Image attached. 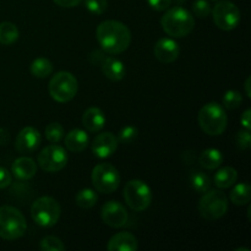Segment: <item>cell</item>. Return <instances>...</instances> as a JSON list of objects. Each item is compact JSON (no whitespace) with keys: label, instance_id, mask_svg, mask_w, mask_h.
<instances>
[{"label":"cell","instance_id":"cell-1","mask_svg":"<svg viewBox=\"0 0 251 251\" xmlns=\"http://www.w3.org/2000/svg\"><path fill=\"white\" fill-rule=\"evenodd\" d=\"M96 37L103 51L112 55L123 53L131 43V32L126 25L115 20H107L98 25Z\"/></svg>","mask_w":251,"mask_h":251},{"label":"cell","instance_id":"cell-2","mask_svg":"<svg viewBox=\"0 0 251 251\" xmlns=\"http://www.w3.org/2000/svg\"><path fill=\"white\" fill-rule=\"evenodd\" d=\"M161 26L172 38H183L193 32L195 27V19L185 7H168L161 19Z\"/></svg>","mask_w":251,"mask_h":251},{"label":"cell","instance_id":"cell-3","mask_svg":"<svg viewBox=\"0 0 251 251\" xmlns=\"http://www.w3.org/2000/svg\"><path fill=\"white\" fill-rule=\"evenodd\" d=\"M198 122L201 130L210 136H220L227 129L228 118L226 110L220 103H206L200 109Z\"/></svg>","mask_w":251,"mask_h":251},{"label":"cell","instance_id":"cell-4","mask_svg":"<svg viewBox=\"0 0 251 251\" xmlns=\"http://www.w3.org/2000/svg\"><path fill=\"white\" fill-rule=\"evenodd\" d=\"M27 230L25 216L14 206L0 207V238L5 240H16L24 237Z\"/></svg>","mask_w":251,"mask_h":251},{"label":"cell","instance_id":"cell-5","mask_svg":"<svg viewBox=\"0 0 251 251\" xmlns=\"http://www.w3.org/2000/svg\"><path fill=\"white\" fill-rule=\"evenodd\" d=\"M61 215V207L58 201L50 196L37 199L31 207V217L36 225L43 228H50L58 223Z\"/></svg>","mask_w":251,"mask_h":251},{"label":"cell","instance_id":"cell-6","mask_svg":"<svg viewBox=\"0 0 251 251\" xmlns=\"http://www.w3.org/2000/svg\"><path fill=\"white\" fill-rule=\"evenodd\" d=\"M77 78L69 71H59L50 78L48 91L50 97L58 103H66L74 100L77 93Z\"/></svg>","mask_w":251,"mask_h":251},{"label":"cell","instance_id":"cell-7","mask_svg":"<svg viewBox=\"0 0 251 251\" xmlns=\"http://www.w3.org/2000/svg\"><path fill=\"white\" fill-rule=\"evenodd\" d=\"M228 211V199L221 190L208 189L199 201V212L205 220L216 221L222 218Z\"/></svg>","mask_w":251,"mask_h":251},{"label":"cell","instance_id":"cell-8","mask_svg":"<svg viewBox=\"0 0 251 251\" xmlns=\"http://www.w3.org/2000/svg\"><path fill=\"white\" fill-rule=\"evenodd\" d=\"M123 196L126 205L136 212L145 211L150 207L152 202L151 188L140 179H132L127 181Z\"/></svg>","mask_w":251,"mask_h":251},{"label":"cell","instance_id":"cell-9","mask_svg":"<svg viewBox=\"0 0 251 251\" xmlns=\"http://www.w3.org/2000/svg\"><path fill=\"white\" fill-rule=\"evenodd\" d=\"M91 180L98 193L109 195L119 188L120 174L113 164L100 163L92 169Z\"/></svg>","mask_w":251,"mask_h":251},{"label":"cell","instance_id":"cell-10","mask_svg":"<svg viewBox=\"0 0 251 251\" xmlns=\"http://www.w3.org/2000/svg\"><path fill=\"white\" fill-rule=\"evenodd\" d=\"M211 11L215 25L222 31H232L239 25L240 11L237 5L232 1L220 0Z\"/></svg>","mask_w":251,"mask_h":251},{"label":"cell","instance_id":"cell-11","mask_svg":"<svg viewBox=\"0 0 251 251\" xmlns=\"http://www.w3.org/2000/svg\"><path fill=\"white\" fill-rule=\"evenodd\" d=\"M37 163L44 172L56 173L65 168L68 164V153L60 145L51 144L42 150L37 158Z\"/></svg>","mask_w":251,"mask_h":251},{"label":"cell","instance_id":"cell-12","mask_svg":"<svg viewBox=\"0 0 251 251\" xmlns=\"http://www.w3.org/2000/svg\"><path fill=\"white\" fill-rule=\"evenodd\" d=\"M100 217L107 226L112 228H122L129 220L126 208L118 201H108L102 206Z\"/></svg>","mask_w":251,"mask_h":251},{"label":"cell","instance_id":"cell-13","mask_svg":"<svg viewBox=\"0 0 251 251\" xmlns=\"http://www.w3.org/2000/svg\"><path fill=\"white\" fill-rule=\"evenodd\" d=\"M42 142V136L33 126H26L17 134L15 140V149L22 154L33 153Z\"/></svg>","mask_w":251,"mask_h":251},{"label":"cell","instance_id":"cell-14","mask_svg":"<svg viewBox=\"0 0 251 251\" xmlns=\"http://www.w3.org/2000/svg\"><path fill=\"white\" fill-rule=\"evenodd\" d=\"M118 137L114 134L109 131L100 132L97 136L95 137V140L92 141V152L97 158L104 159L108 157L113 156L115 153L118 149Z\"/></svg>","mask_w":251,"mask_h":251},{"label":"cell","instance_id":"cell-15","mask_svg":"<svg viewBox=\"0 0 251 251\" xmlns=\"http://www.w3.org/2000/svg\"><path fill=\"white\" fill-rule=\"evenodd\" d=\"M153 53L157 60L163 64H171L178 59L180 54V47L173 38L164 37L157 41L153 47Z\"/></svg>","mask_w":251,"mask_h":251},{"label":"cell","instance_id":"cell-16","mask_svg":"<svg viewBox=\"0 0 251 251\" xmlns=\"http://www.w3.org/2000/svg\"><path fill=\"white\" fill-rule=\"evenodd\" d=\"M11 173L19 180H29L36 176L37 163L31 157H20V158L15 159L14 163H12Z\"/></svg>","mask_w":251,"mask_h":251},{"label":"cell","instance_id":"cell-17","mask_svg":"<svg viewBox=\"0 0 251 251\" xmlns=\"http://www.w3.org/2000/svg\"><path fill=\"white\" fill-rule=\"evenodd\" d=\"M139 248L137 239L129 232H119L109 239L107 249L109 251H136Z\"/></svg>","mask_w":251,"mask_h":251},{"label":"cell","instance_id":"cell-18","mask_svg":"<svg viewBox=\"0 0 251 251\" xmlns=\"http://www.w3.org/2000/svg\"><path fill=\"white\" fill-rule=\"evenodd\" d=\"M100 69L107 78L110 81H120L125 76V65L122 60L114 56L103 58L100 63Z\"/></svg>","mask_w":251,"mask_h":251},{"label":"cell","instance_id":"cell-19","mask_svg":"<svg viewBox=\"0 0 251 251\" xmlns=\"http://www.w3.org/2000/svg\"><path fill=\"white\" fill-rule=\"evenodd\" d=\"M82 125L90 132L100 131L105 125V115L103 110L97 107L88 108L82 115Z\"/></svg>","mask_w":251,"mask_h":251},{"label":"cell","instance_id":"cell-20","mask_svg":"<svg viewBox=\"0 0 251 251\" xmlns=\"http://www.w3.org/2000/svg\"><path fill=\"white\" fill-rule=\"evenodd\" d=\"M64 139H65L66 149L70 152H75V153L85 151V149L90 144L87 132L82 129L71 130L66 134V136H64Z\"/></svg>","mask_w":251,"mask_h":251},{"label":"cell","instance_id":"cell-21","mask_svg":"<svg viewBox=\"0 0 251 251\" xmlns=\"http://www.w3.org/2000/svg\"><path fill=\"white\" fill-rule=\"evenodd\" d=\"M238 180V172L233 167H223L213 176V184L220 189L232 188Z\"/></svg>","mask_w":251,"mask_h":251},{"label":"cell","instance_id":"cell-22","mask_svg":"<svg viewBox=\"0 0 251 251\" xmlns=\"http://www.w3.org/2000/svg\"><path fill=\"white\" fill-rule=\"evenodd\" d=\"M223 154L217 149H206L199 158V163L207 171H215L222 164Z\"/></svg>","mask_w":251,"mask_h":251},{"label":"cell","instance_id":"cell-23","mask_svg":"<svg viewBox=\"0 0 251 251\" xmlns=\"http://www.w3.org/2000/svg\"><path fill=\"white\" fill-rule=\"evenodd\" d=\"M229 199L235 206L248 205L251 200V189L248 183H239L232 189Z\"/></svg>","mask_w":251,"mask_h":251},{"label":"cell","instance_id":"cell-24","mask_svg":"<svg viewBox=\"0 0 251 251\" xmlns=\"http://www.w3.org/2000/svg\"><path fill=\"white\" fill-rule=\"evenodd\" d=\"M19 28L12 22H1L0 24V44L11 46L19 39Z\"/></svg>","mask_w":251,"mask_h":251},{"label":"cell","instance_id":"cell-25","mask_svg":"<svg viewBox=\"0 0 251 251\" xmlns=\"http://www.w3.org/2000/svg\"><path fill=\"white\" fill-rule=\"evenodd\" d=\"M31 74L34 77L46 78L53 73V63L47 58H37L31 64Z\"/></svg>","mask_w":251,"mask_h":251},{"label":"cell","instance_id":"cell-26","mask_svg":"<svg viewBox=\"0 0 251 251\" xmlns=\"http://www.w3.org/2000/svg\"><path fill=\"white\" fill-rule=\"evenodd\" d=\"M98 196L97 193L92 189L85 188L82 190H80L77 193L75 198V202L78 207L85 208V210H88V208H92L93 206L97 203Z\"/></svg>","mask_w":251,"mask_h":251},{"label":"cell","instance_id":"cell-27","mask_svg":"<svg viewBox=\"0 0 251 251\" xmlns=\"http://www.w3.org/2000/svg\"><path fill=\"white\" fill-rule=\"evenodd\" d=\"M190 183L196 193L203 194L211 188V183H212V181H211V178L207 174L202 173V172L200 171H196L191 174Z\"/></svg>","mask_w":251,"mask_h":251},{"label":"cell","instance_id":"cell-28","mask_svg":"<svg viewBox=\"0 0 251 251\" xmlns=\"http://www.w3.org/2000/svg\"><path fill=\"white\" fill-rule=\"evenodd\" d=\"M44 134H46V139L49 142H51V144H59L64 139V136H65L64 127L61 126V124H59L56 122L47 125L46 130H44Z\"/></svg>","mask_w":251,"mask_h":251},{"label":"cell","instance_id":"cell-29","mask_svg":"<svg viewBox=\"0 0 251 251\" xmlns=\"http://www.w3.org/2000/svg\"><path fill=\"white\" fill-rule=\"evenodd\" d=\"M243 102V97L240 95V92L235 90H229L225 93L223 96V107L227 108V109L233 110V109H237V108L240 107Z\"/></svg>","mask_w":251,"mask_h":251},{"label":"cell","instance_id":"cell-30","mask_svg":"<svg viewBox=\"0 0 251 251\" xmlns=\"http://www.w3.org/2000/svg\"><path fill=\"white\" fill-rule=\"evenodd\" d=\"M39 248L43 251H64L66 249L64 243L54 235L44 237L39 243Z\"/></svg>","mask_w":251,"mask_h":251},{"label":"cell","instance_id":"cell-31","mask_svg":"<svg viewBox=\"0 0 251 251\" xmlns=\"http://www.w3.org/2000/svg\"><path fill=\"white\" fill-rule=\"evenodd\" d=\"M137 135H139V130L134 125H126V126L123 127L122 130L118 134V141L120 144H131L135 140L137 139Z\"/></svg>","mask_w":251,"mask_h":251},{"label":"cell","instance_id":"cell-32","mask_svg":"<svg viewBox=\"0 0 251 251\" xmlns=\"http://www.w3.org/2000/svg\"><path fill=\"white\" fill-rule=\"evenodd\" d=\"M85 6L91 14L102 15L107 10V0H85Z\"/></svg>","mask_w":251,"mask_h":251},{"label":"cell","instance_id":"cell-33","mask_svg":"<svg viewBox=\"0 0 251 251\" xmlns=\"http://www.w3.org/2000/svg\"><path fill=\"white\" fill-rule=\"evenodd\" d=\"M211 5L207 0H195L193 4V12L198 17H207L211 14Z\"/></svg>","mask_w":251,"mask_h":251},{"label":"cell","instance_id":"cell-34","mask_svg":"<svg viewBox=\"0 0 251 251\" xmlns=\"http://www.w3.org/2000/svg\"><path fill=\"white\" fill-rule=\"evenodd\" d=\"M235 142H237V146L240 150H248L251 146V136L249 130H243L237 134L235 137Z\"/></svg>","mask_w":251,"mask_h":251},{"label":"cell","instance_id":"cell-35","mask_svg":"<svg viewBox=\"0 0 251 251\" xmlns=\"http://www.w3.org/2000/svg\"><path fill=\"white\" fill-rule=\"evenodd\" d=\"M151 9L156 11H166L172 4V0H147Z\"/></svg>","mask_w":251,"mask_h":251},{"label":"cell","instance_id":"cell-36","mask_svg":"<svg viewBox=\"0 0 251 251\" xmlns=\"http://www.w3.org/2000/svg\"><path fill=\"white\" fill-rule=\"evenodd\" d=\"M12 176L11 173L5 167L0 166V189H5L11 184Z\"/></svg>","mask_w":251,"mask_h":251},{"label":"cell","instance_id":"cell-37","mask_svg":"<svg viewBox=\"0 0 251 251\" xmlns=\"http://www.w3.org/2000/svg\"><path fill=\"white\" fill-rule=\"evenodd\" d=\"M58 6L60 7H66V9H71V7H75L77 5L81 4L82 0H53Z\"/></svg>","mask_w":251,"mask_h":251},{"label":"cell","instance_id":"cell-38","mask_svg":"<svg viewBox=\"0 0 251 251\" xmlns=\"http://www.w3.org/2000/svg\"><path fill=\"white\" fill-rule=\"evenodd\" d=\"M250 117H251V110L250 109H247L242 114V118H240V123H242V126L244 127L245 130H249V131H250V129H251Z\"/></svg>","mask_w":251,"mask_h":251},{"label":"cell","instance_id":"cell-39","mask_svg":"<svg viewBox=\"0 0 251 251\" xmlns=\"http://www.w3.org/2000/svg\"><path fill=\"white\" fill-rule=\"evenodd\" d=\"M7 141H9V134L0 127V145H5Z\"/></svg>","mask_w":251,"mask_h":251},{"label":"cell","instance_id":"cell-40","mask_svg":"<svg viewBox=\"0 0 251 251\" xmlns=\"http://www.w3.org/2000/svg\"><path fill=\"white\" fill-rule=\"evenodd\" d=\"M250 81L251 77H248L247 81H245V92H247V96L251 98V91H250Z\"/></svg>","mask_w":251,"mask_h":251},{"label":"cell","instance_id":"cell-41","mask_svg":"<svg viewBox=\"0 0 251 251\" xmlns=\"http://www.w3.org/2000/svg\"><path fill=\"white\" fill-rule=\"evenodd\" d=\"M235 251H249V249H237Z\"/></svg>","mask_w":251,"mask_h":251},{"label":"cell","instance_id":"cell-42","mask_svg":"<svg viewBox=\"0 0 251 251\" xmlns=\"http://www.w3.org/2000/svg\"><path fill=\"white\" fill-rule=\"evenodd\" d=\"M212 1H220V0H212Z\"/></svg>","mask_w":251,"mask_h":251}]
</instances>
